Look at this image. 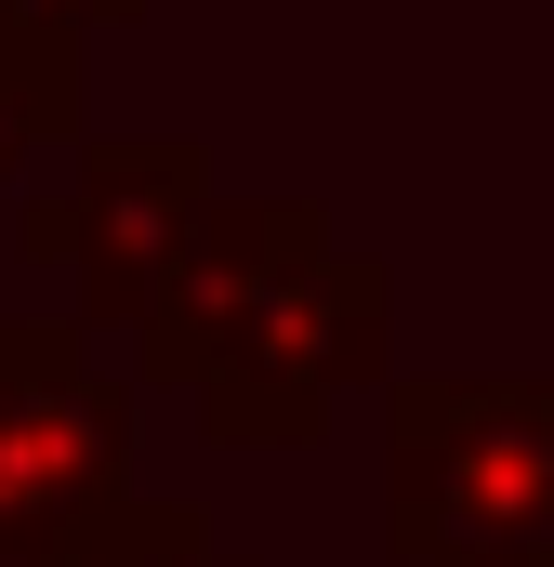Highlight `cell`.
<instances>
[{
    "label": "cell",
    "mask_w": 554,
    "mask_h": 567,
    "mask_svg": "<svg viewBox=\"0 0 554 567\" xmlns=\"http://www.w3.org/2000/svg\"><path fill=\"white\" fill-rule=\"evenodd\" d=\"M66 567H252L212 542V502H145V488H120L80 542H66Z\"/></svg>",
    "instance_id": "cell-7"
},
{
    "label": "cell",
    "mask_w": 554,
    "mask_h": 567,
    "mask_svg": "<svg viewBox=\"0 0 554 567\" xmlns=\"http://www.w3.org/2000/svg\"><path fill=\"white\" fill-rule=\"evenodd\" d=\"M383 555L554 567V383H475V370L383 383Z\"/></svg>",
    "instance_id": "cell-1"
},
{
    "label": "cell",
    "mask_w": 554,
    "mask_h": 567,
    "mask_svg": "<svg viewBox=\"0 0 554 567\" xmlns=\"http://www.w3.org/2000/svg\"><path fill=\"white\" fill-rule=\"evenodd\" d=\"M133 475V370L80 317H0V567L66 555Z\"/></svg>",
    "instance_id": "cell-3"
},
{
    "label": "cell",
    "mask_w": 554,
    "mask_h": 567,
    "mask_svg": "<svg viewBox=\"0 0 554 567\" xmlns=\"http://www.w3.org/2000/svg\"><path fill=\"white\" fill-rule=\"evenodd\" d=\"M357 383H397V278L330 238L304 278H277L265 303L225 330V357H212L185 396H198L212 449H317Z\"/></svg>",
    "instance_id": "cell-2"
},
{
    "label": "cell",
    "mask_w": 554,
    "mask_h": 567,
    "mask_svg": "<svg viewBox=\"0 0 554 567\" xmlns=\"http://www.w3.org/2000/svg\"><path fill=\"white\" fill-rule=\"evenodd\" d=\"M13 567H66V555H13Z\"/></svg>",
    "instance_id": "cell-9"
},
{
    "label": "cell",
    "mask_w": 554,
    "mask_h": 567,
    "mask_svg": "<svg viewBox=\"0 0 554 567\" xmlns=\"http://www.w3.org/2000/svg\"><path fill=\"white\" fill-rule=\"evenodd\" d=\"M93 133V27L66 13H0V185L27 158Z\"/></svg>",
    "instance_id": "cell-6"
},
{
    "label": "cell",
    "mask_w": 554,
    "mask_h": 567,
    "mask_svg": "<svg viewBox=\"0 0 554 567\" xmlns=\"http://www.w3.org/2000/svg\"><path fill=\"white\" fill-rule=\"evenodd\" d=\"M317 251H330V212H317V198H212V212L185 225L158 303H145V330H133V370L145 383H198V370L225 357V330H238L277 278H304Z\"/></svg>",
    "instance_id": "cell-5"
},
{
    "label": "cell",
    "mask_w": 554,
    "mask_h": 567,
    "mask_svg": "<svg viewBox=\"0 0 554 567\" xmlns=\"http://www.w3.org/2000/svg\"><path fill=\"white\" fill-rule=\"evenodd\" d=\"M225 185H212V145L198 133H80L66 172L13 212V238H27V265L66 278L80 330H145V303H158L185 225Z\"/></svg>",
    "instance_id": "cell-4"
},
{
    "label": "cell",
    "mask_w": 554,
    "mask_h": 567,
    "mask_svg": "<svg viewBox=\"0 0 554 567\" xmlns=\"http://www.w3.org/2000/svg\"><path fill=\"white\" fill-rule=\"evenodd\" d=\"M0 13H66V27H133L145 0H0Z\"/></svg>",
    "instance_id": "cell-8"
}]
</instances>
